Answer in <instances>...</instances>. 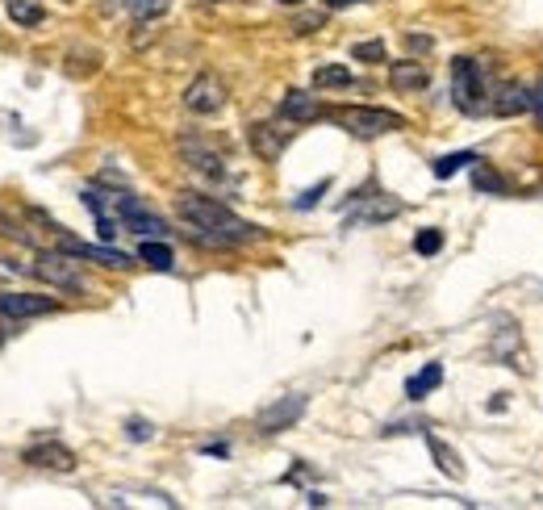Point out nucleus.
<instances>
[{"mask_svg": "<svg viewBox=\"0 0 543 510\" xmlns=\"http://www.w3.org/2000/svg\"><path fill=\"white\" fill-rule=\"evenodd\" d=\"M422 435H427V448H431V456H435L439 473L460 481V477H464V460H460V452H456L452 444H443V439H439V435H431V431H422Z\"/></svg>", "mask_w": 543, "mask_h": 510, "instance_id": "dca6fc26", "label": "nucleus"}, {"mask_svg": "<svg viewBox=\"0 0 543 510\" xmlns=\"http://www.w3.org/2000/svg\"><path fill=\"white\" fill-rule=\"evenodd\" d=\"M326 189H330V180L314 184V189H310V193H301V197H297V210H310V205H318V197H322Z\"/></svg>", "mask_w": 543, "mask_h": 510, "instance_id": "bb28decb", "label": "nucleus"}, {"mask_svg": "<svg viewBox=\"0 0 543 510\" xmlns=\"http://www.w3.org/2000/svg\"><path fill=\"white\" fill-rule=\"evenodd\" d=\"M489 109L498 113V118H514V113L531 109V92L523 84H502L498 97H489Z\"/></svg>", "mask_w": 543, "mask_h": 510, "instance_id": "2eb2a0df", "label": "nucleus"}, {"mask_svg": "<svg viewBox=\"0 0 543 510\" xmlns=\"http://www.w3.org/2000/svg\"><path fill=\"white\" fill-rule=\"evenodd\" d=\"M138 260H143L147 268H155V272H172L176 268L172 247L163 243V239H143V247H138Z\"/></svg>", "mask_w": 543, "mask_h": 510, "instance_id": "a211bd4d", "label": "nucleus"}, {"mask_svg": "<svg viewBox=\"0 0 543 510\" xmlns=\"http://www.w3.org/2000/svg\"><path fill=\"white\" fill-rule=\"evenodd\" d=\"M293 126V122H289ZM285 122H255L251 126V151L259 155V159H268V164H272V159H280V155H285V147L293 143V130H289Z\"/></svg>", "mask_w": 543, "mask_h": 510, "instance_id": "0eeeda50", "label": "nucleus"}, {"mask_svg": "<svg viewBox=\"0 0 543 510\" xmlns=\"http://www.w3.org/2000/svg\"><path fill=\"white\" fill-rule=\"evenodd\" d=\"M30 272L38 276V281L55 285V289H67V293H84V289H88L84 272H80V264H76V255L63 251V247H59V251H42Z\"/></svg>", "mask_w": 543, "mask_h": 510, "instance_id": "20e7f679", "label": "nucleus"}, {"mask_svg": "<svg viewBox=\"0 0 543 510\" xmlns=\"http://www.w3.org/2000/svg\"><path fill=\"white\" fill-rule=\"evenodd\" d=\"M305 414V398L301 393H289V398H280L272 402L268 410H259V419H255V431L259 435H276V431H289L297 419Z\"/></svg>", "mask_w": 543, "mask_h": 510, "instance_id": "6e6552de", "label": "nucleus"}, {"mask_svg": "<svg viewBox=\"0 0 543 510\" xmlns=\"http://www.w3.org/2000/svg\"><path fill=\"white\" fill-rule=\"evenodd\" d=\"M472 184H477V189L481 193H506V180L498 176V172H493V168H477V172H472Z\"/></svg>", "mask_w": 543, "mask_h": 510, "instance_id": "5701e85b", "label": "nucleus"}, {"mask_svg": "<svg viewBox=\"0 0 543 510\" xmlns=\"http://www.w3.org/2000/svg\"><path fill=\"white\" fill-rule=\"evenodd\" d=\"M280 5H301V0H280Z\"/></svg>", "mask_w": 543, "mask_h": 510, "instance_id": "2f4dec72", "label": "nucleus"}, {"mask_svg": "<svg viewBox=\"0 0 543 510\" xmlns=\"http://www.w3.org/2000/svg\"><path fill=\"white\" fill-rule=\"evenodd\" d=\"M151 435H155V427H151V423L130 419V439H138V444H143V439H151Z\"/></svg>", "mask_w": 543, "mask_h": 510, "instance_id": "cd10ccee", "label": "nucleus"}, {"mask_svg": "<svg viewBox=\"0 0 543 510\" xmlns=\"http://www.w3.org/2000/svg\"><path fill=\"white\" fill-rule=\"evenodd\" d=\"M126 9L138 17V21H151V17H163L172 9V0H126Z\"/></svg>", "mask_w": 543, "mask_h": 510, "instance_id": "4be33fe9", "label": "nucleus"}, {"mask_svg": "<svg viewBox=\"0 0 543 510\" xmlns=\"http://www.w3.org/2000/svg\"><path fill=\"white\" fill-rule=\"evenodd\" d=\"M59 247H63V251H72L76 260L101 264V268H117V272L134 268V260H130L126 251H113V247H97V243H80V239H72V235H59Z\"/></svg>", "mask_w": 543, "mask_h": 510, "instance_id": "9d476101", "label": "nucleus"}, {"mask_svg": "<svg viewBox=\"0 0 543 510\" xmlns=\"http://www.w3.org/2000/svg\"><path fill=\"white\" fill-rule=\"evenodd\" d=\"M452 101H456L460 113H468V118H481V113L489 109V88H485L477 59H456L452 63Z\"/></svg>", "mask_w": 543, "mask_h": 510, "instance_id": "7ed1b4c3", "label": "nucleus"}, {"mask_svg": "<svg viewBox=\"0 0 543 510\" xmlns=\"http://www.w3.org/2000/svg\"><path fill=\"white\" fill-rule=\"evenodd\" d=\"M468 164H477V155H472V151L443 155V159H435V176H439V180H447V176H456V172H460V168H468Z\"/></svg>", "mask_w": 543, "mask_h": 510, "instance_id": "412c9836", "label": "nucleus"}, {"mask_svg": "<svg viewBox=\"0 0 543 510\" xmlns=\"http://www.w3.org/2000/svg\"><path fill=\"white\" fill-rule=\"evenodd\" d=\"M280 118L293 122V126H305V122L326 118V109H322V101H318V97H310V92L289 88V92H285V101H280Z\"/></svg>", "mask_w": 543, "mask_h": 510, "instance_id": "f8f14e48", "label": "nucleus"}, {"mask_svg": "<svg viewBox=\"0 0 543 510\" xmlns=\"http://www.w3.org/2000/svg\"><path fill=\"white\" fill-rule=\"evenodd\" d=\"M351 84V72L343 63H322L314 72V88H347Z\"/></svg>", "mask_w": 543, "mask_h": 510, "instance_id": "6ab92c4d", "label": "nucleus"}, {"mask_svg": "<svg viewBox=\"0 0 543 510\" xmlns=\"http://www.w3.org/2000/svg\"><path fill=\"white\" fill-rule=\"evenodd\" d=\"M180 155H184L197 172H205V176H222V172H226V159H222L214 147H205L201 138H180Z\"/></svg>", "mask_w": 543, "mask_h": 510, "instance_id": "ddd939ff", "label": "nucleus"}, {"mask_svg": "<svg viewBox=\"0 0 543 510\" xmlns=\"http://www.w3.org/2000/svg\"><path fill=\"white\" fill-rule=\"evenodd\" d=\"M439 385H443V364H427L422 373H414V377L406 381V398H410V402H422V398H427V393H435Z\"/></svg>", "mask_w": 543, "mask_h": 510, "instance_id": "f3484780", "label": "nucleus"}, {"mask_svg": "<svg viewBox=\"0 0 543 510\" xmlns=\"http://www.w3.org/2000/svg\"><path fill=\"white\" fill-rule=\"evenodd\" d=\"M184 105L193 109V113H201V118H209V113H222L226 109V84L214 72H205V76H197L193 84L184 88Z\"/></svg>", "mask_w": 543, "mask_h": 510, "instance_id": "423d86ee", "label": "nucleus"}, {"mask_svg": "<svg viewBox=\"0 0 543 510\" xmlns=\"http://www.w3.org/2000/svg\"><path fill=\"white\" fill-rule=\"evenodd\" d=\"M59 301L55 297H38V293H0V318L21 322V318H42L55 314Z\"/></svg>", "mask_w": 543, "mask_h": 510, "instance_id": "1a4fd4ad", "label": "nucleus"}, {"mask_svg": "<svg viewBox=\"0 0 543 510\" xmlns=\"http://www.w3.org/2000/svg\"><path fill=\"white\" fill-rule=\"evenodd\" d=\"M406 42H410V51H422V55L431 51V38H427V34H410Z\"/></svg>", "mask_w": 543, "mask_h": 510, "instance_id": "c756f323", "label": "nucleus"}, {"mask_svg": "<svg viewBox=\"0 0 543 510\" xmlns=\"http://www.w3.org/2000/svg\"><path fill=\"white\" fill-rule=\"evenodd\" d=\"M26 465H34V469H55V473H72V469H76V452L63 448L59 439H42V444L26 448Z\"/></svg>", "mask_w": 543, "mask_h": 510, "instance_id": "9b49d317", "label": "nucleus"}, {"mask_svg": "<svg viewBox=\"0 0 543 510\" xmlns=\"http://www.w3.org/2000/svg\"><path fill=\"white\" fill-rule=\"evenodd\" d=\"M351 5H368V0H326V9H351Z\"/></svg>", "mask_w": 543, "mask_h": 510, "instance_id": "7c9ffc66", "label": "nucleus"}, {"mask_svg": "<svg viewBox=\"0 0 543 510\" xmlns=\"http://www.w3.org/2000/svg\"><path fill=\"white\" fill-rule=\"evenodd\" d=\"M176 214L188 226V239L201 243V247H214V251H230V247H239V243L259 239V226L243 222L234 210H226L222 201L201 197V193L176 197Z\"/></svg>", "mask_w": 543, "mask_h": 510, "instance_id": "f257e3e1", "label": "nucleus"}, {"mask_svg": "<svg viewBox=\"0 0 543 510\" xmlns=\"http://www.w3.org/2000/svg\"><path fill=\"white\" fill-rule=\"evenodd\" d=\"M322 21H326V13H305V17H297V21H293V30H297V34H314V30L322 26Z\"/></svg>", "mask_w": 543, "mask_h": 510, "instance_id": "a878e982", "label": "nucleus"}, {"mask_svg": "<svg viewBox=\"0 0 543 510\" xmlns=\"http://www.w3.org/2000/svg\"><path fill=\"white\" fill-rule=\"evenodd\" d=\"M389 84L397 92H422L431 84V72H427V63H418V59H401L389 67Z\"/></svg>", "mask_w": 543, "mask_h": 510, "instance_id": "4468645a", "label": "nucleus"}, {"mask_svg": "<svg viewBox=\"0 0 543 510\" xmlns=\"http://www.w3.org/2000/svg\"><path fill=\"white\" fill-rule=\"evenodd\" d=\"M326 118L339 130L356 134V138H381V134H393V130H406V118H401V113L376 109V105H335V109H326Z\"/></svg>", "mask_w": 543, "mask_h": 510, "instance_id": "f03ea898", "label": "nucleus"}, {"mask_svg": "<svg viewBox=\"0 0 543 510\" xmlns=\"http://www.w3.org/2000/svg\"><path fill=\"white\" fill-rule=\"evenodd\" d=\"M401 210H406V205L393 201L389 193H372V197H356V205L343 210V218H347V226H381V222L397 218Z\"/></svg>", "mask_w": 543, "mask_h": 510, "instance_id": "39448f33", "label": "nucleus"}, {"mask_svg": "<svg viewBox=\"0 0 543 510\" xmlns=\"http://www.w3.org/2000/svg\"><path fill=\"white\" fill-rule=\"evenodd\" d=\"M351 55H356L360 63H385V42H360Z\"/></svg>", "mask_w": 543, "mask_h": 510, "instance_id": "b1692460", "label": "nucleus"}, {"mask_svg": "<svg viewBox=\"0 0 543 510\" xmlns=\"http://www.w3.org/2000/svg\"><path fill=\"white\" fill-rule=\"evenodd\" d=\"M443 247V235H439V230H422V235L414 239V251L418 255H435Z\"/></svg>", "mask_w": 543, "mask_h": 510, "instance_id": "393cba45", "label": "nucleus"}, {"mask_svg": "<svg viewBox=\"0 0 543 510\" xmlns=\"http://www.w3.org/2000/svg\"><path fill=\"white\" fill-rule=\"evenodd\" d=\"M9 17L17 21V26H38V21L46 17V9L38 5V0H9Z\"/></svg>", "mask_w": 543, "mask_h": 510, "instance_id": "aec40b11", "label": "nucleus"}, {"mask_svg": "<svg viewBox=\"0 0 543 510\" xmlns=\"http://www.w3.org/2000/svg\"><path fill=\"white\" fill-rule=\"evenodd\" d=\"M531 109H535L539 130H543V80H539V84H535V92H531Z\"/></svg>", "mask_w": 543, "mask_h": 510, "instance_id": "c85d7f7f", "label": "nucleus"}]
</instances>
